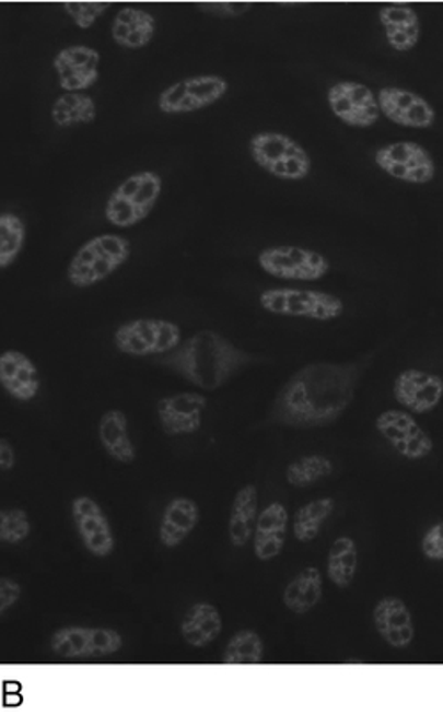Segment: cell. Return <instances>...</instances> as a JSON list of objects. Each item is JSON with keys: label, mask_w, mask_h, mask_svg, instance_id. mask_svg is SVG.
<instances>
[{"label": "cell", "mask_w": 443, "mask_h": 715, "mask_svg": "<svg viewBox=\"0 0 443 715\" xmlns=\"http://www.w3.org/2000/svg\"><path fill=\"white\" fill-rule=\"evenodd\" d=\"M365 363H311L284 383L271 405V423L319 429L337 422L353 402Z\"/></svg>", "instance_id": "6da1fadb"}, {"label": "cell", "mask_w": 443, "mask_h": 715, "mask_svg": "<svg viewBox=\"0 0 443 715\" xmlns=\"http://www.w3.org/2000/svg\"><path fill=\"white\" fill-rule=\"evenodd\" d=\"M256 362L254 354L236 348L224 335L213 330L197 331L173 353L156 360L162 367L206 391L219 390Z\"/></svg>", "instance_id": "7a4b0ae2"}, {"label": "cell", "mask_w": 443, "mask_h": 715, "mask_svg": "<svg viewBox=\"0 0 443 715\" xmlns=\"http://www.w3.org/2000/svg\"><path fill=\"white\" fill-rule=\"evenodd\" d=\"M131 245L128 237L119 234H100L80 245L71 257L66 279L79 289L93 288L108 279L114 271L127 265Z\"/></svg>", "instance_id": "3957f363"}, {"label": "cell", "mask_w": 443, "mask_h": 715, "mask_svg": "<svg viewBox=\"0 0 443 715\" xmlns=\"http://www.w3.org/2000/svg\"><path fill=\"white\" fill-rule=\"evenodd\" d=\"M164 188V179L153 171L131 174L105 202L103 216L114 227L128 228L139 225L150 216Z\"/></svg>", "instance_id": "277c9868"}, {"label": "cell", "mask_w": 443, "mask_h": 715, "mask_svg": "<svg viewBox=\"0 0 443 715\" xmlns=\"http://www.w3.org/2000/svg\"><path fill=\"white\" fill-rule=\"evenodd\" d=\"M248 151L257 167L282 181H302L313 168L307 151L279 131H259L248 142Z\"/></svg>", "instance_id": "5b68a950"}, {"label": "cell", "mask_w": 443, "mask_h": 715, "mask_svg": "<svg viewBox=\"0 0 443 715\" xmlns=\"http://www.w3.org/2000/svg\"><path fill=\"white\" fill-rule=\"evenodd\" d=\"M259 305L273 316L305 317L319 323L334 321L345 314L341 297L316 289H266L259 294Z\"/></svg>", "instance_id": "8992f818"}, {"label": "cell", "mask_w": 443, "mask_h": 715, "mask_svg": "<svg viewBox=\"0 0 443 715\" xmlns=\"http://www.w3.org/2000/svg\"><path fill=\"white\" fill-rule=\"evenodd\" d=\"M182 344V328L167 319H133L117 328L114 345L128 356H164Z\"/></svg>", "instance_id": "52a82bcc"}, {"label": "cell", "mask_w": 443, "mask_h": 715, "mask_svg": "<svg viewBox=\"0 0 443 715\" xmlns=\"http://www.w3.org/2000/svg\"><path fill=\"white\" fill-rule=\"evenodd\" d=\"M257 265L273 279L291 282H317L330 273L327 257L296 245L263 248L257 256Z\"/></svg>", "instance_id": "ba28073f"}, {"label": "cell", "mask_w": 443, "mask_h": 715, "mask_svg": "<svg viewBox=\"0 0 443 715\" xmlns=\"http://www.w3.org/2000/svg\"><path fill=\"white\" fill-rule=\"evenodd\" d=\"M374 163L382 173L408 185H428L436 176V165L430 151L410 140L376 149Z\"/></svg>", "instance_id": "9c48e42d"}, {"label": "cell", "mask_w": 443, "mask_h": 715, "mask_svg": "<svg viewBox=\"0 0 443 715\" xmlns=\"http://www.w3.org/2000/svg\"><path fill=\"white\" fill-rule=\"evenodd\" d=\"M228 80L220 74H199L168 85L159 96L162 114L177 116L211 107L228 94Z\"/></svg>", "instance_id": "30bf717a"}, {"label": "cell", "mask_w": 443, "mask_h": 715, "mask_svg": "<svg viewBox=\"0 0 443 715\" xmlns=\"http://www.w3.org/2000/svg\"><path fill=\"white\" fill-rule=\"evenodd\" d=\"M374 427L390 448L405 459L422 460L433 452V437L420 427L408 411L387 409L374 420Z\"/></svg>", "instance_id": "8fae6325"}, {"label": "cell", "mask_w": 443, "mask_h": 715, "mask_svg": "<svg viewBox=\"0 0 443 715\" xmlns=\"http://www.w3.org/2000/svg\"><path fill=\"white\" fill-rule=\"evenodd\" d=\"M331 114L351 128H371L380 121L378 94L353 80H345L331 85L327 93Z\"/></svg>", "instance_id": "7c38bea8"}, {"label": "cell", "mask_w": 443, "mask_h": 715, "mask_svg": "<svg viewBox=\"0 0 443 715\" xmlns=\"http://www.w3.org/2000/svg\"><path fill=\"white\" fill-rule=\"evenodd\" d=\"M50 648L62 659L105 657L121 650L123 636L107 628H65L51 634Z\"/></svg>", "instance_id": "4fadbf2b"}, {"label": "cell", "mask_w": 443, "mask_h": 715, "mask_svg": "<svg viewBox=\"0 0 443 715\" xmlns=\"http://www.w3.org/2000/svg\"><path fill=\"white\" fill-rule=\"evenodd\" d=\"M394 399L411 414L431 413L443 399V377L433 372L406 368L396 377Z\"/></svg>", "instance_id": "5bb4252c"}, {"label": "cell", "mask_w": 443, "mask_h": 715, "mask_svg": "<svg viewBox=\"0 0 443 715\" xmlns=\"http://www.w3.org/2000/svg\"><path fill=\"white\" fill-rule=\"evenodd\" d=\"M71 516L77 534L89 553L96 558H107L116 548L113 526L105 512L93 497L79 496L71 503Z\"/></svg>", "instance_id": "9a60e30c"}, {"label": "cell", "mask_w": 443, "mask_h": 715, "mask_svg": "<svg viewBox=\"0 0 443 715\" xmlns=\"http://www.w3.org/2000/svg\"><path fill=\"white\" fill-rule=\"evenodd\" d=\"M100 51L85 45L66 47L54 57L57 82L65 93H84L100 80Z\"/></svg>", "instance_id": "2e32d148"}, {"label": "cell", "mask_w": 443, "mask_h": 715, "mask_svg": "<svg viewBox=\"0 0 443 715\" xmlns=\"http://www.w3.org/2000/svg\"><path fill=\"white\" fill-rule=\"evenodd\" d=\"M382 116L403 128L428 130L436 121V112L420 94L401 87H383L378 91Z\"/></svg>", "instance_id": "e0dca14e"}, {"label": "cell", "mask_w": 443, "mask_h": 715, "mask_svg": "<svg viewBox=\"0 0 443 715\" xmlns=\"http://www.w3.org/2000/svg\"><path fill=\"white\" fill-rule=\"evenodd\" d=\"M208 399L197 391H182L159 400L156 414L167 436H190L201 431Z\"/></svg>", "instance_id": "ac0fdd59"}, {"label": "cell", "mask_w": 443, "mask_h": 715, "mask_svg": "<svg viewBox=\"0 0 443 715\" xmlns=\"http://www.w3.org/2000/svg\"><path fill=\"white\" fill-rule=\"evenodd\" d=\"M0 386L11 399L19 402L36 399L42 390V377L36 363L27 354L8 349L0 354Z\"/></svg>", "instance_id": "d6986e66"}, {"label": "cell", "mask_w": 443, "mask_h": 715, "mask_svg": "<svg viewBox=\"0 0 443 715\" xmlns=\"http://www.w3.org/2000/svg\"><path fill=\"white\" fill-rule=\"evenodd\" d=\"M373 623L383 642L403 650L416 640V623L410 609L397 597H383L373 609Z\"/></svg>", "instance_id": "ffe728a7"}, {"label": "cell", "mask_w": 443, "mask_h": 715, "mask_svg": "<svg viewBox=\"0 0 443 715\" xmlns=\"http://www.w3.org/2000/svg\"><path fill=\"white\" fill-rule=\"evenodd\" d=\"M290 512L284 503H270L259 512L253 537L254 556L259 562H271L284 551Z\"/></svg>", "instance_id": "44dd1931"}, {"label": "cell", "mask_w": 443, "mask_h": 715, "mask_svg": "<svg viewBox=\"0 0 443 715\" xmlns=\"http://www.w3.org/2000/svg\"><path fill=\"white\" fill-rule=\"evenodd\" d=\"M385 39L393 50L411 51L419 45L420 20L411 5H383L378 11Z\"/></svg>", "instance_id": "7402d4cb"}, {"label": "cell", "mask_w": 443, "mask_h": 715, "mask_svg": "<svg viewBox=\"0 0 443 715\" xmlns=\"http://www.w3.org/2000/svg\"><path fill=\"white\" fill-rule=\"evenodd\" d=\"M154 33H156V19L153 14L131 5L117 11L110 27V36L117 47L128 50L148 47L153 42Z\"/></svg>", "instance_id": "603a6c76"}, {"label": "cell", "mask_w": 443, "mask_h": 715, "mask_svg": "<svg viewBox=\"0 0 443 715\" xmlns=\"http://www.w3.org/2000/svg\"><path fill=\"white\" fill-rule=\"evenodd\" d=\"M199 506L190 497H174L165 505L164 514L160 519V543L167 549L177 548L188 539V535L196 530L199 523Z\"/></svg>", "instance_id": "cb8c5ba5"}, {"label": "cell", "mask_w": 443, "mask_h": 715, "mask_svg": "<svg viewBox=\"0 0 443 715\" xmlns=\"http://www.w3.org/2000/svg\"><path fill=\"white\" fill-rule=\"evenodd\" d=\"M257 517H259V491L248 483L234 496L229 514L228 534L231 546L245 548L254 537Z\"/></svg>", "instance_id": "d4e9b609"}, {"label": "cell", "mask_w": 443, "mask_h": 715, "mask_svg": "<svg viewBox=\"0 0 443 715\" xmlns=\"http://www.w3.org/2000/svg\"><path fill=\"white\" fill-rule=\"evenodd\" d=\"M98 437L103 450L121 465H131L137 459V448L131 443L127 414L119 409H108L100 419Z\"/></svg>", "instance_id": "484cf974"}, {"label": "cell", "mask_w": 443, "mask_h": 715, "mask_svg": "<svg viewBox=\"0 0 443 715\" xmlns=\"http://www.w3.org/2000/svg\"><path fill=\"white\" fill-rule=\"evenodd\" d=\"M222 617L219 609L208 602H197L190 606L183 617L182 632L183 642H187L191 648H202L215 642L222 632Z\"/></svg>", "instance_id": "4316f807"}, {"label": "cell", "mask_w": 443, "mask_h": 715, "mask_svg": "<svg viewBox=\"0 0 443 715\" xmlns=\"http://www.w3.org/2000/svg\"><path fill=\"white\" fill-rule=\"evenodd\" d=\"M323 599V576L316 567H307L296 574L282 591V605L294 614H307Z\"/></svg>", "instance_id": "83f0119b"}, {"label": "cell", "mask_w": 443, "mask_h": 715, "mask_svg": "<svg viewBox=\"0 0 443 715\" xmlns=\"http://www.w3.org/2000/svg\"><path fill=\"white\" fill-rule=\"evenodd\" d=\"M357 569H359V546L348 535L337 537L331 543L330 551L327 556V574L328 579L337 586V588H348L357 576Z\"/></svg>", "instance_id": "f1b7e54d"}, {"label": "cell", "mask_w": 443, "mask_h": 715, "mask_svg": "<svg viewBox=\"0 0 443 715\" xmlns=\"http://www.w3.org/2000/svg\"><path fill=\"white\" fill-rule=\"evenodd\" d=\"M96 119V103L88 93H65L51 105V121L57 128L91 125Z\"/></svg>", "instance_id": "f546056e"}, {"label": "cell", "mask_w": 443, "mask_h": 715, "mask_svg": "<svg viewBox=\"0 0 443 715\" xmlns=\"http://www.w3.org/2000/svg\"><path fill=\"white\" fill-rule=\"evenodd\" d=\"M336 511V502L331 497H319L300 506L293 517V537L302 543L313 542L322 534L331 514Z\"/></svg>", "instance_id": "4dcf8cb0"}, {"label": "cell", "mask_w": 443, "mask_h": 715, "mask_svg": "<svg viewBox=\"0 0 443 715\" xmlns=\"http://www.w3.org/2000/svg\"><path fill=\"white\" fill-rule=\"evenodd\" d=\"M334 469L336 466L331 462L330 457L311 454V456L300 457L288 465L285 482L290 483L291 488H311L314 483L328 479L334 473Z\"/></svg>", "instance_id": "1f68e13d"}, {"label": "cell", "mask_w": 443, "mask_h": 715, "mask_svg": "<svg viewBox=\"0 0 443 715\" xmlns=\"http://www.w3.org/2000/svg\"><path fill=\"white\" fill-rule=\"evenodd\" d=\"M265 657L263 637L253 629H242L225 645L222 663L228 666L261 665Z\"/></svg>", "instance_id": "d6a6232c"}, {"label": "cell", "mask_w": 443, "mask_h": 715, "mask_svg": "<svg viewBox=\"0 0 443 715\" xmlns=\"http://www.w3.org/2000/svg\"><path fill=\"white\" fill-rule=\"evenodd\" d=\"M27 227L19 214L4 211L0 214V270H8L24 248Z\"/></svg>", "instance_id": "836d02e7"}, {"label": "cell", "mask_w": 443, "mask_h": 715, "mask_svg": "<svg viewBox=\"0 0 443 715\" xmlns=\"http://www.w3.org/2000/svg\"><path fill=\"white\" fill-rule=\"evenodd\" d=\"M33 531V523L24 508H4L0 512V542L8 546H19L28 539Z\"/></svg>", "instance_id": "e575fe53"}, {"label": "cell", "mask_w": 443, "mask_h": 715, "mask_svg": "<svg viewBox=\"0 0 443 715\" xmlns=\"http://www.w3.org/2000/svg\"><path fill=\"white\" fill-rule=\"evenodd\" d=\"M62 10L73 20L77 27L88 31L110 10V4L107 2H66Z\"/></svg>", "instance_id": "d590c367"}, {"label": "cell", "mask_w": 443, "mask_h": 715, "mask_svg": "<svg viewBox=\"0 0 443 715\" xmlns=\"http://www.w3.org/2000/svg\"><path fill=\"white\" fill-rule=\"evenodd\" d=\"M420 553L430 562H443V519L425 531L420 540Z\"/></svg>", "instance_id": "8d00e7d4"}, {"label": "cell", "mask_w": 443, "mask_h": 715, "mask_svg": "<svg viewBox=\"0 0 443 715\" xmlns=\"http://www.w3.org/2000/svg\"><path fill=\"white\" fill-rule=\"evenodd\" d=\"M201 13L213 16V19H240L253 10V4H240V2H208V4L197 5Z\"/></svg>", "instance_id": "74e56055"}, {"label": "cell", "mask_w": 443, "mask_h": 715, "mask_svg": "<svg viewBox=\"0 0 443 715\" xmlns=\"http://www.w3.org/2000/svg\"><path fill=\"white\" fill-rule=\"evenodd\" d=\"M22 597V586L11 577L0 579V613L5 614Z\"/></svg>", "instance_id": "f35d334b"}, {"label": "cell", "mask_w": 443, "mask_h": 715, "mask_svg": "<svg viewBox=\"0 0 443 715\" xmlns=\"http://www.w3.org/2000/svg\"><path fill=\"white\" fill-rule=\"evenodd\" d=\"M16 466V452L8 439H0V469L11 471Z\"/></svg>", "instance_id": "ab89813d"}]
</instances>
